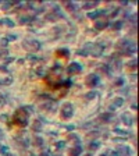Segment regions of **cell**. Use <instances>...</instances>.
Masks as SVG:
<instances>
[{
    "label": "cell",
    "mask_w": 139,
    "mask_h": 156,
    "mask_svg": "<svg viewBox=\"0 0 139 156\" xmlns=\"http://www.w3.org/2000/svg\"><path fill=\"white\" fill-rule=\"evenodd\" d=\"M115 48L118 49L123 54H128V56H131V54H134L136 52V45L132 43L131 40L128 39H120L117 42V45H115Z\"/></svg>",
    "instance_id": "obj_1"
},
{
    "label": "cell",
    "mask_w": 139,
    "mask_h": 156,
    "mask_svg": "<svg viewBox=\"0 0 139 156\" xmlns=\"http://www.w3.org/2000/svg\"><path fill=\"white\" fill-rule=\"evenodd\" d=\"M13 123L20 127L28 125V113L25 109H18L14 114H13Z\"/></svg>",
    "instance_id": "obj_2"
},
{
    "label": "cell",
    "mask_w": 139,
    "mask_h": 156,
    "mask_svg": "<svg viewBox=\"0 0 139 156\" xmlns=\"http://www.w3.org/2000/svg\"><path fill=\"white\" fill-rule=\"evenodd\" d=\"M102 52H103V46L88 43V45H85V50H80L78 53H80V54H88V53H91V54H93V56H99Z\"/></svg>",
    "instance_id": "obj_3"
},
{
    "label": "cell",
    "mask_w": 139,
    "mask_h": 156,
    "mask_svg": "<svg viewBox=\"0 0 139 156\" xmlns=\"http://www.w3.org/2000/svg\"><path fill=\"white\" fill-rule=\"evenodd\" d=\"M22 46H24V49L28 50V52H38L40 49V43L35 39H25L22 42Z\"/></svg>",
    "instance_id": "obj_4"
},
{
    "label": "cell",
    "mask_w": 139,
    "mask_h": 156,
    "mask_svg": "<svg viewBox=\"0 0 139 156\" xmlns=\"http://www.w3.org/2000/svg\"><path fill=\"white\" fill-rule=\"evenodd\" d=\"M74 114V109H72V104L71 103H65L63 104V107H61V112H60V116L63 120H70Z\"/></svg>",
    "instance_id": "obj_5"
},
{
    "label": "cell",
    "mask_w": 139,
    "mask_h": 156,
    "mask_svg": "<svg viewBox=\"0 0 139 156\" xmlns=\"http://www.w3.org/2000/svg\"><path fill=\"white\" fill-rule=\"evenodd\" d=\"M85 84H86L88 87L93 88V87H96V85L99 84V77L96 75V74H89V75L86 77V80H85Z\"/></svg>",
    "instance_id": "obj_6"
},
{
    "label": "cell",
    "mask_w": 139,
    "mask_h": 156,
    "mask_svg": "<svg viewBox=\"0 0 139 156\" xmlns=\"http://www.w3.org/2000/svg\"><path fill=\"white\" fill-rule=\"evenodd\" d=\"M81 71H82V66H81L80 63H77V61L71 63L67 67V72H68V74H77V72H81Z\"/></svg>",
    "instance_id": "obj_7"
},
{
    "label": "cell",
    "mask_w": 139,
    "mask_h": 156,
    "mask_svg": "<svg viewBox=\"0 0 139 156\" xmlns=\"http://www.w3.org/2000/svg\"><path fill=\"white\" fill-rule=\"evenodd\" d=\"M109 27V21L107 18H100V20H96L95 22V28L96 29H99V31H103V29H106Z\"/></svg>",
    "instance_id": "obj_8"
},
{
    "label": "cell",
    "mask_w": 139,
    "mask_h": 156,
    "mask_svg": "<svg viewBox=\"0 0 139 156\" xmlns=\"http://www.w3.org/2000/svg\"><path fill=\"white\" fill-rule=\"evenodd\" d=\"M81 153H82V146H80V145H74L68 151V156H80Z\"/></svg>",
    "instance_id": "obj_9"
},
{
    "label": "cell",
    "mask_w": 139,
    "mask_h": 156,
    "mask_svg": "<svg viewBox=\"0 0 139 156\" xmlns=\"http://www.w3.org/2000/svg\"><path fill=\"white\" fill-rule=\"evenodd\" d=\"M129 153H131V151H129V148L125 146V145H121V146L117 148V155L118 156H128Z\"/></svg>",
    "instance_id": "obj_10"
},
{
    "label": "cell",
    "mask_w": 139,
    "mask_h": 156,
    "mask_svg": "<svg viewBox=\"0 0 139 156\" xmlns=\"http://www.w3.org/2000/svg\"><path fill=\"white\" fill-rule=\"evenodd\" d=\"M104 14V11L103 10H96V11H92V13H88V17H89V18H92V20H96V18H97V17H100V16H103Z\"/></svg>",
    "instance_id": "obj_11"
},
{
    "label": "cell",
    "mask_w": 139,
    "mask_h": 156,
    "mask_svg": "<svg viewBox=\"0 0 139 156\" xmlns=\"http://www.w3.org/2000/svg\"><path fill=\"white\" fill-rule=\"evenodd\" d=\"M97 4H99V1H97V0H92V1H86V3H83V8H85V10H91V8L96 7Z\"/></svg>",
    "instance_id": "obj_12"
},
{
    "label": "cell",
    "mask_w": 139,
    "mask_h": 156,
    "mask_svg": "<svg viewBox=\"0 0 139 156\" xmlns=\"http://www.w3.org/2000/svg\"><path fill=\"white\" fill-rule=\"evenodd\" d=\"M56 54L59 57H68L70 56V50L68 49H57L56 50Z\"/></svg>",
    "instance_id": "obj_13"
},
{
    "label": "cell",
    "mask_w": 139,
    "mask_h": 156,
    "mask_svg": "<svg viewBox=\"0 0 139 156\" xmlns=\"http://www.w3.org/2000/svg\"><path fill=\"white\" fill-rule=\"evenodd\" d=\"M132 120H134V119H132L131 113H124V114H123V121L127 125H131L132 124Z\"/></svg>",
    "instance_id": "obj_14"
},
{
    "label": "cell",
    "mask_w": 139,
    "mask_h": 156,
    "mask_svg": "<svg viewBox=\"0 0 139 156\" xmlns=\"http://www.w3.org/2000/svg\"><path fill=\"white\" fill-rule=\"evenodd\" d=\"M123 103H124V99H123V98H115V99L113 100V104H111L110 107H111V109L120 107V106H121Z\"/></svg>",
    "instance_id": "obj_15"
},
{
    "label": "cell",
    "mask_w": 139,
    "mask_h": 156,
    "mask_svg": "<svg viewBox=\"0 0 139 156\" xmlns=\"http://www.w3.org/2000/svg\"><path fill=\"white\" fill-rule=\"evenodd\" d=\"M123 28V21H114L113 24H111V29H115V31H118V29Z\"/></svg>",
    "instance_id": "obj_16"
},
{
    "label": "cell",
    "mask_w": 139,
    "mask_h": 156,
    "mask_svg": "<svg viewBox=\"0 0 139 156\" xmlns=\"http://www.w3.org/2000/svg\"><path fill=\"white\" fill-rule=\"evenodd\" d=\"M43 145V140L40 137H33V146H42Z\"/></svg>",
    "instance_id": "obj_17"
},
{
    "label": "cell",
    "mask_w": 139,
    "mask_h": 156,
    "mask_svg": "<svg viewBox=\"0 0 139 156\" xmlns=\"http://www.w3.org/2000/svg\"><path fill=\"white\" fill-rule=\"evenodd\" d=\"M64 6H65V7L68 8V10H70V11H75V6H74V3H72V1H64Z\"/></svg>",
    "instance_id": "obj_18"
},
{
    "label": "cell",
    "mask_w": 139,
    "mask_h": 156,
    "mask_svg": "<svg viewBox=\"0 0 139 156\" xmlns=\"http://www.w3.org/2000/svg\"><path fill=\"white\" fill-rule=\"evenodd\" d=\"M136 64H138V60H136V59H134V60H131L129 63H128V67L131 68V70H135V68H136Z\"/></svg>",
    "instance_id": "obj_19"
},
{
    "label": "cell",
    "mask_w": 139,
    "mask_h": 156,
    "mask_svg": "<svg viewBox=\"0 0 139 156\" xmlns=\"http://www.w3.org/2000/svg\"><path fill=\"white\" fill-rule=\"evenodd\" d=\"M0 22H4L7 27H13V25H14V22H13L10 18H3V20H0Z\"/></svg>",
    "instance_id": "obj_20"
},
{
    "label": "cell",
    "mask_w": 139,
    "mask_h": 156,
    "mask_svg": "<svg viewBox=\"0 0 139 156\" xmlns=\"http://www.w3.org/2000/svg\"><path fill=\"white\" fill-rule=\"evenodd\" d=\"M40 128H42V125H40V121L39 120L33 121V130H35V131H39Z\"/></svg>",
    "instance_id": "obj_21"
},
{
    "label": "cell",
    "mask_w": 139,
    "mask_h": 156,
    "mask_svg": "<svg viewBox=\"0 0 139 156\" xmlns=\"http://www.w3.org/2000/svg\"><path fill=\"white\" fill-rule=\"evenodd\" d=\"M100 119L104 120V121H107V120H110V119H113V114H111V113H106V114H103Z\"/></svg>",
    "instance_id": "obj_22"
},
{
    "label": "cell",
    "mask_w": 139,
    "mask_h": 156,
    "mask_svg": "<svg viewBox=\"0 0 139 156\" xmlns=\"http://www.w3.org/2000/svg\"><path fill=\"white\" fill-rule=\"evenodd\" d=\"M20 21L21 22H29L31 21V17H20Z\"/></svg>",
    "instance_id": "obj_23"
},
{
    "label": "cell",
    "mask_w": 139,
    "mask_h": 156,
    "mask_svg": "<svg viewBox=\"0 0 139 156\" xmlns=\"http://www.w3.org/2000/svg\"><path fill=\"white\" fill-rule=\"evenodd\" d=\"M0 56L6 57V56H7V50H6V49H0Z\"/></svg>",
    "instance_id": "obj_24"
},
{
    "label": "cell",
    "mask_w": 139,
    "mask_h": 156,
    "mask_svg": "<svg viewBox=\"0 0 139 156\" xmlns=\"http://www.w3.org/2000/svg\"><path fill=\"white\" fill-rule=\"evenodd\" d=\"M114 131H115V132H117V134H123V135H127V134H128V132H127V131H121V130H118V128H115Z\"/></svg>",
    "instance_id": "obj_25"
},
{
    "label": "cell",
    "mask_w": 139,
    "mask_h": 156,
    "mask_svg": "<svg viewBox=\"0 0 139 156\" xmlns=\"http://www.w3.org/2000/svg\"><path fill=\"white\" fill-rule=\"evenodd\" d=\"M56 146H57V149H61L64 146V142H57V144H56Z\"/></svg>",
    "instance_id": "obj_26"
},
{
    "label": "cell",
    "mask_w": 139,
    "mask_h": 156,
    "mask_svg": "<svg viewBox=\"0 0 139 156\" xmlns=\"http://www.w3.org/2000/svg\"><path fill=\"white\" fill-rule=\"evenodd\" d=\"M97 148V144H96V142H92L91 144V149H96Z\"/></svg>",
    "instance_id": "obj_27"
},
{
    "label": "cell",
    "mask_w": 139,
    "mask_h": 156,
    "mask_svg": "<svg viewBox=\"0 0 139 156\" xmlns=\"http://www.w3.org/2000/svg\"><path fill=\"white\" fill-rule=\"evenodd\" d=\"M109 156H118V155H117V152H114V151H113V152L109 153Z\"/></svg>",
    "instance_id": "obj_28"
},
{
    "label": "cell",
    "mask_w": 139,
    "mask_h": 156,
    "mask_svg": "<svg viewBox=\"0 0 139 156\" xmlns=\"http://www.w3.org/2000/svg\"><path fill=\"white\" fill-rule=\"evenodd\" d=\"M39 156H49V153H40Z\"/></svg>",
    "instance_id": "obj_29"
},
{
    "label": "cell",
    "mask_w": 139,
    "mask_h": 156,
    "mask_svg": "<svg viewBox=\"0 0 139 156\" xmlns=\"http://www.w3.org/2000/svg\"><path fill=\"white\" fill-rule=\"evenodd\" d=\"M0 106H1V99H0Z\"/></svg>",
    "instance_id": "obj_30"
},
{
    "label": "cell",
    "mask_w": 139,
    "mask_h": 156,
    "mask_svg": "<svg viewBox=\"0 0 139 156\" xmlns=\"http://www.w3.org/2000/svg\"><path fill=\"white\" fill-rule=\"evenodd\" d=\"M7 156H14V155H7Z\"/></svg>",
    "instance_id": "obj_31"
},
{
    "label": "cell",
    "mask_w": 139,
    "mask_h": 156,
    "mask_svg": "<svg viewBox=\"0 0 139 156\" xmlns=\"http://www.w3.org/2000/svg\"><path fill=\"white\" fill-rule=\"evenodd\" d=\"M100 156H106V155H100Z\"/></svg>",
    "instance_id": "obj_32"
},
{
    "label": "cell",
    "mask_w": 139,
    "mask_h": 156,
    "mask_svg": "<svg viewBox=\"0 0 139 156\" xmlns=\"http://www.w3.org/2000/svg\"><path fill=\"white\" fill-rule=\"evenodd\" d=\"M0 149H1V146H0Z\"/></svg>",
    "instance_id": "obj_33"
}]
</instances>
